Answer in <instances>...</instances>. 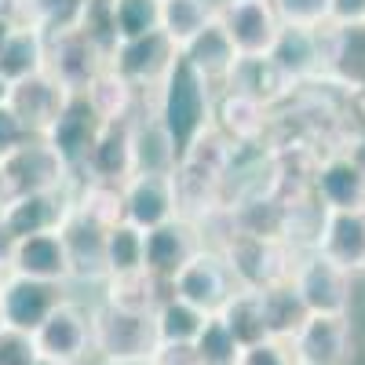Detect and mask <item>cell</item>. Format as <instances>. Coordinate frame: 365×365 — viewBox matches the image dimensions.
<instances>
[{
	"instance_id": "6da1fadb",
	"label": "cell",
	"mask_w": 365,
	"mask_h": 365,
	"mask_svg": "<svg viewBox=\"0 0 365 365\" xmlns=\"http://www.w3.org/2000/svg\"><path fill=\"white\" fill-rule=\"evenodd\" d=\"M230 165H234V143L216 125H208L187 150H182L175 168H172L179 216L197 223L212 208H220L227 179H230Z\"/></svg>"
},
{
	"instance_id": "7a4b0ae2",
	"label": "cell",
	"mask_w": 365,
	"mask_h": 365,
	"mask_svg": "<svg viewBox=\"0 0 365 365\" xmlns=\"http://www.w3.org/2000/svg\"><path fill=\"white\" fill-rule=\"evenodd\" d=\"M212 106H216V88H212L187 58H175L161 88L150 96V113L161 120L168 132L175 154H182L208 125H212Z\"/></svg>"
},
{
	"instance_id": "3957f363",
	"label": "cell",
	"mask_w": 365,
	"mask_h": 365,
	"mask_svg": "<svg viewBox=\"0 0 365 365\" xmlns=\"http://www.w3.org/2000/svg\"><path fill=\"white\" fill-rule=\"evenodd\" d=\"M220 256L234 285L249 292H267L274 285H285L299 259L282 237H259V234H230L220 245Z\"/></svg>"
},
{
	"instance_id": "277c9868",
	"label": "cell",
	"mask_w": 365,
	"mask_h": 365,
	"mask_svg": "<svg viewBox=\"0 0 365 365\" xmlns=\"http://www.w3.org/2000/svg\"><path fill=\"white\" fill-rule=\"evenodd\" d=\"M70 182L73 172L44 139H26L8 154H0V208L29 194L70 187Z\"/></svg>"
},
{
	"instance_id": "5b68a950",
	"label": "cell",
	"mask_w": 365,
	"mask_h": 365,
	"mask_svg": "<svg viewBox=\"0 0 365 365\" xmlns=\"http://www.w3.org/2000/svg\"><path fill=\"white\" fill-rule=\"evenodd\" d=\"M91 351H99L103 361H150L158 351L154 314L117 311L110 303L91 307Z\"/></svg>"
},
{
	"instance_id": "8992f818",
	"label": "cell",
	"mask_w": 365,
	"mask_h": 365,
	"mask_svg": "<svg viewBox=\"0 0 365 365\" xmlns=\"http://www.w3.org/2000/svg\"><path fill=\"white\" fill-rule=\"evenodd\" d=\"M289 285L296 289L307 314H347L351 311V274L318 252H303L296 259Z\"/></svg>"
},
{
	"instance_id": "52a82bcc",
	"label": "cell",
	"mask_w": 365,
	"mask_h": 365,
	"mask_svg": "<svg viewBox=\"0 0 365 365\" xmlns=\"http://www.w3.org/2000/svg\"><path fill=\"white\" fill-rule=\"evenodd\" d=\"M73 205H77L73 182L70 187H58V190L19 197L0 208V237L19 241V237H34V234H55V230H63Z\"/></svg>"
},
{
	"instance_id": "ba28073f",
	"label": "cell",
	"mask_w": 365,
	"mask_h": 365,
	"mask_svg": "<svg viewBox=\"0 0 365 365\" xmlns=\"http://www.w3.org/2000/svg\"><path fill=\"white\" fill-rule=\"evenodd\" d=\"M216 22L237 48V55H270L282 34V19L274 11V0H220Z\"/></svg>"
},
{
	"instance_id": "9c48e42d",
	"label": "cell",
	"mask_w": 365,
	"mask_h": 365,
	"mask_svg": "<svg viewBox=\"0 0 365 365\" xmlns=\"http://www.w3.org/2000/svg\"><path fill=\"white\" fill-rule=\"evenodd\" d=\"M106 51L96 37H88L84 29H66V34L48 37V73L63 84L70 96H84L96 73L106 66Z\"/></svg>"
},
{
	"instance_id": "30bf717a",
	"label": "cell",
	"mask_w": 365,
	"mask_h": 365,
	"mask_svg": "<svg viewBox=\"0 0 365 365\" xmlns=\"http://www.w3.org/2000/svg\"><path fill=\"white\" fill-rule=\"evenodd\" d=\"M175 58H179L175 44L161 34V29H154V34H146V37L113 44L106 63L125 77L135 91H150V96H154V91L161 88V81L168 77Z\"/></svg>"
},
{
	"instance_id": "8fae6325",
	"label": "cell",
	"mask_w": 365,
	"mask_h": 365,
	"mask_svg": "<svg viewBox=\"0 0 365 365\" xmlns=\"http://www.w3.org/2000/svg\"><path fill=\"white\" fill-rule=\"evenodd\" d=\"M66 299V285H51V282H34L22 274H0V318L8 329L19 332H37L48 314Z\"/></svg>"
},
{
	"instance_id": "7c38bea8",
	"label": "cell",
	"mask_w": 365,
	"mask_h": 365,
	"mask_svg": "<svg viewBox=\"0 0 365 365\" xmlns=\"http://www.w3.org/2000/svg\"><path fill=\"white\" fill-rule=\"evenodd\" d=\"M37 354L55 365H81L91 351V314L73 299H63L34 332Z\"/></svg>"
},
{
	"instance_id": "4fadbf2b",
	"label": "cell",
	"mask_w": 365,
	"mask_h": 365,
	"mask_svg": "<svg viewBox=\"0 0 365 365\" xmlns=\"http://www.w3.org/2000/svg\"><path fill=\"white\" fill-rule=\"evenodd\" d=\"M168 289H172V296L187 299L190 307H197L205 314H216L234 296L237 285H234L230 270H227V263L216 249H197L194 259L168 282Z\"/></svg>"
},
{
	"instance_id": "5bb4252c",
	"label": "cell",
	"mask_w": 365,
	"mask_h": 365,
	"mask_svg": "<svg viewBox=\"0 0 365 365\" xmlns=\"http://www.w3.org/2000/svg\"><path fill=\"white\" fill-rule=\"evenodd\" d=\"M296 365H351L354 336L347 314H307L299 332L289 340Z\"/></svg>"
},
{
	"instance_id": "9a60e30c",
	"label": "cell",
	"mask_w": 365,
	"mask_h": 365,
	"mask_svg": "<svg viewBox=\"0 0 365 365\" xmlns=\"http://www.w3.org/2000/svg\"><path fill=\"white\" fill-rule=\"evenodd\" d=\"M197 249H205L197 223L187 216H175V220L143 234V270H150L165 285L194 259Z\"/></svg>"
},
{
	"instance_id": "2e32d148",
	"label": "cell",
	"mask_w": 365,
	"mask_h": 365,
	"mask_svg": "<svg viewBox=\"0 0 365 365\" xmlns=\"http://www.w3.org/2000/svg\"><path fill=\"white\" fill-rule=\"evenodd\" d=\"M4 103L19 117V125L26 128L29 139H44L48 128L58 120V113H63V106L70 103V91L44 70V73L29 77V81L11 84Z\"/></svg>"
},
{
	"instance_id": "e0dca14e",
	"label": "cell",
	"mask_w": 365,
	"mask_h": 365,
	"mask_svg": "<svg viewBox=\"0 0 365 365\" xmlns=\"http://www.w3.org/2000/svg\"><path fill=\"white\" fill-rule=\"evenodd\" d=\"M135 175V117L110 120L99 128L96 146L84 161V175L91 182H110V187H125Z\"/></svg>"
},
{
	"instance_id": "ac0fdd59",
	"label": "cell",
	"mask_w": 365,
	"mask_h": 365,
	"mask_svg": "<svg viewBox=\"0 0 365 365\" xmlns=\"http://www.w3.org/2000/svg\"><path fill=\"white\" fill-rule=\"evenodd\" d=\"M99 128H103V120L96 117V110L88 106L84 96H70V103L63 106L58 120L48 128L44 143L55 150L58 158H63V165L73 172V179L84 175V161L91 154V146H96Z\"/></svg>"
},
{
	"instance_id": "d6986e66",
	"label": "cell",
	"mask_w": 365,
	"mask_h": 365,
	"mask_svg": "<svg viewBox=\"0 0 365 365\" xmlns=\"http://www.w3.org/2000/svg\"><path fill=\"white\" fill-rule=\"evenodd\" d=\"M4 270L8 274H22V278H34V282H51V285L73 282L70 256H66V245H63V234L58 230L8 241Z\"/></svg>"
},
{
	"instance_id": "ffe728a7",
	"label": "cell",
	"mask_w": 365,
	"mask_h": 365,
	"mask_svg": "<svg viewBox=\"0 0 365 365\" xmlns=\"http://www.w3.org/2000/svg\"><path fill=\"white\" fill-rule=\"evenodd\" d=\"M120 201H125V223L139 227L143 234L179 216L172 175H161V172H135L120 187Z\"/></svg>"
},
{
	"instance_id": "44dd1931",
	"label": "cell",
	"mask_w": 365,
	"mask_h": 365,
	"mask_svg": "<svg viewBox=\"0 0 365 365\" xmlns=\"http://www.w3.org/2000/svg\"><path fill=\"white\" fill-rule=\"evenodd\" d=\"M311 194L318 197V205L325 212L365 208V175L344 150H332V154H322L318 165H314Z\"/></svg>"
},
{
	"instance_id": "7402d4cb",
	"label": "cell",
	"mask_w": 365,
	"mask_h": 365,
	"mask_svg": "<svg viewBox=\"0 0 365 365\" xmlns=\"http://www.w3.org/2000/svg\"><path fill=\"white\" fill-rule=\"evenodd\" d=\"M270 58H274V66L292 81V88L322 81L325 77V37H322V26L318 29L282 26L278 41H274V48H270Z\"/></svg>"
},
{
	"instance_id": "603a6c76",
	"label": "cell",
	"mask_w": 365,
	"mask_h": 365,
	"mask_svg": "<svg viewBox=\"0 0 365 365\" xmlns=\"http://www.w3.org/2000/svg\"><path fill=\"white\" fill-rule=\"evenodd\" d=\"M106 230L99 220L73 205V212L63 223V245L70 256V274L73 282H106Z\"/></svg>"
},
{
	"instance_id": "cb8c5ba5",
	"label": "cell",
	"mask_w": 365,
	"mask_h": 365,
	"mask_svg": "<svg viewBox=\"0 0 365 365\" xmlns=\"http://www.w3.org/2000/svg\"><path fill=\"white\" fill-rule=\"evenodd\" d=\"M314 252L325 256L329 263H336L340 270H347L351 278L365 274V208L325 212Z\"/></svg>"
},
{
	"instance_id": "d4e9b609",
	"label": "cell",
	"mask_w": 365,
	"mask_h": 365,
	"mask_svg": "<svg viewBox=\"0 0 365 365\" xmlns=\"http://www.w3.org/2000/svg\"><path fill=\"white\" fill-rule=\"evenodd\" d=\"M223 91H237V96H245V99L270 110L282 99H289L296 88L278 66H274L270 55H237V63H234Z\"/></svg>"
},
{
	"instance_id": "484cf974",
	"label": "cell",
	"mask_w": 365,
	"mask_h": 365,
	"mask_svg": "<svg viewBox=\"0 0 365 365\" xmlns=\"http://www.w3.org/2000/svg\"><path fill=\"white\" fill-rule=\"evenodd\" d=\"M212 125H216L234 146H263L270 132V110L237 96V91H220L212 106Z\"/></svg>"
},
{
	"instance_id": "4316f807",
	"label": "cell",
	"mask_w": 365,
	"mask_h": 365,
	"mask_svg": "<svg viewBox=\"0 0 365 365\" xmlns=\"http://www.w3.org/2000/svg\"><path fill=\"white\" fill-rule=\"evenodd\" d=\"M48 70V34L37 22H19L0 48V81L8 88Z\"/></svg>"
},
{
	"instance_id": "83f0119b",
	"label": "cell",
	"mask_w": 365,
	"mask_h": 365,
	"mask_svg": "<svg viewBox=\"0 0 365 365\" xmlns=\"http://www.w3.org/2000/svg\"><path fill=\"white\" fill-rule=\"evenodd\" d=\"M179 55L187 58V63L194 66V73H201L212 88H223L230 70H234V63H237V48L230 44V37L223 34V26L216 19H212Z\"/></svg>"
},
{
	"instance_id": "f1b7e54d",
	"label": "cell",
	"mask_w": 365,
	"mask_h": 365,
	"mask_svg": "<svg viewBox=\"0 0 365 365\" xmlns=\"http://www.w3.org/2000/svg\"><path fill=\"white\" fill-rule=\"evenodd\" d=\"M220 322L230 329V336L237 340V347H256L267 336V318H263V296L259 292H249V289H234V296L216 311Z\"/></svg>"
},
{
	"instance_id": "f546056e",
	"label": "cell",
	"mask_w": 365,
	"mask_h": 365,
	"mask_svg": "<svg viewBox=\"0 0 365 365\" xmlns=\"http://www.w3.org/2000/svg\"><path fill=\"white\" fill-rule=\"evenodd\" d=\"M84 99H88L91 110H96V117L103 120V125H110V120L132 117V110H135V88L106 63V66L96 73V81L88 84Z\"/></svg>"
},
{
	"instance_id": "4dcf8cb0",
	"label": "cell",
	"mask_w": 365,
	"mask_h": 365,
	"mask_svg": "<svg viewBox=\"0 0 365 365\" xmlns=\"http://www.w3.org/2000/svg\"><path fill=\"white\" fill-rule=\"evenodd\" d=\"M161 282L150 270H132V274H117L106 278V296L103 303L117 311H132V314H154L161 303Z\"/></svg>"
},
{
	"instance_id": "1f68e13d",
	"label": "cell",
	"mask_w": 365,
	"mask_h": 365,
	"mask_svg": "<svg viewBox=\"0 0 365 365\" xmlns=\"http://www.w3.org/2000/svg\"><path fill=\"white\" fill-rule=\"evenodd\" d=\"M208 314L190 307L187 299H179L172 292L161 296L158 311H154V329H158V347L161 344H194L201 336Z\"/></svg>"
},
{
	"instance_id": "d6a6232c",
	"label": "cell",
	"mask_w": 365,
	"mask_h": 365,
	"mask_svg": "<svg viewBox=\"0 0 365 365\" xmlns=\"http://www.w3.org/2000/svg\"><path fill=\"white\" fill-rule=\"evenodd\" d=\"M212 19H216L212 0H161V34L175 44V51L187 48Z\"/></svg>"
},
{
	"instance_id": "836d02e7",
	"label": "cell",
	"mask_w": 365,
	"mask_h": 365,
	"mask_svg": "<svg viewBox=\"0 0 365 365\" xmlns=\"http://www.w3.org/2000/svg\"><path fill=\"white\" fill-rule=\"evenodd\" d=\"M179 154L168 139V132L161 128V120L154 113H143L135 117V172H161V175H172Z\"/></svg>"
},
{
	"instance_id": "e575fe53",
	"label": "cell",
	"mask_w": 365,
	"mask_h": 365,
	"mask_svg": "<svg viewBox=\"0 0 365 365\" xmlns=\"http://www.w3.org/2000/svg\"><path fill=\"white\" fill-rule=\"evenodd\" d=\"M263 296V318H267V336L270 340H292L296 332H299V325L307 322V307L299 303V296H296V289L285 282V285H274V289H267V292H259Z\"/></svg>"
},
{
	"instance_id": "d590c367",
	"label": "cell",
	"mask_w": 365,
	"mask_h": 365,
	"mask_svg": "<svg viewBox=\"0 0 365 365\" xmlns=\"http://www.w3.org/2000/svg\"><path fill=\"white\" fill-rule=\"evenodd\" d=\"M113 41H135L161 29V0H106Z\"/></svg>"
},
{
	"instance_id": "8d00e7d4",
	"label": "cell",
	"mask_w": 365,
	"mask_h": 365,
	"mask_svg": "<svg viewBox=\"0 0 365 365\" xmlns=\"http://www.w3.org/2000/svg\"><path fill=\"white\" fill-rule=\"evenodd\" d=\"M143 270V230L120 220L106 230V278Z\"/></svg>"
},
{
	"instance_id": "74e56055",
	"label": "cell",
	"mask_w": 365,
	"mask_h": 365,
	"mask_svg": "<svg viewBox=\"0 0 365 365\" xmlns=\"http://www.w3.org/2000/svg\"><path fill=\"white\" fill-rule=\"evenodd\" d=\"M88 0H26V22H37L44 34H66L84 19Z\"/></svg>"
},
{
	"instance_id": "f35d334b",
	"label": "cell",
	"mask_w": 365,
	"mask_h": 365,
	"mask_svg": "<svg viewBox=\"0 0 365 365\" xmlns=\"http://www.w3.org/2000/svg\"><path fill=\"white\" fill-rule=\"evenodd\" d=\"M194 354H197V365H237L241 347L230 336V329L220 322V314H208L201 336L194 340Z\"/></svg>"
},
{
	"instance_id": "ab89813d",
	"label": "cell",
	"mask_w": 365,
	"mask_h": 365,
	"mask_svg": "<svg viewBox=\"0 0 365 365\" xmlns=\"http://www.w3.org/2000/svg\"><path fill=\"white\" fill-rule=\"evenodd\" d=\"M77 208L88 212L91 220H99L103 227H117L125 220V201H120V187H110V182H91L84 179L77 190Z\"/></svg>"
},
{
	"instance_id": "60d3db41",
	"label": "cell",
	"mask_w": 365,
	"mask_h": 365,
	"mask_svg": "<svg viewBox=\"0 0 365 365\" xmlns=\"http://www.w3.org/2000/svg\"><path fill=\"white\" fill-rule=\"evenodd\" d=\"M282 26H303V29H318L329 22V0H274Z\"/></svg>"
},
{
	"instance_id": "b9f144b4",
	"label": "cell",
	"mask_w": 365,
	"mask_h": 365,
	"mask_svg": "<svg viewBox=\"0 0 365 365\" xmlns=\"http://www.w3.org/2000/svg\"><path fill=\"white\" fill-rule=\"evenodd\" d=\"M37 344L34 332H19V329H0V365H37Z\"/></svg>"
},
{
	"instance_id": "7bdbcfd3",
	"label": "cell",
	"mask_w": 365,
	"mask_h": 365,
	"mask_svg": "<svg viewBox=\"0 0 365 365\" xmlns=\"http://www.w3.org/2000/svg\"><path fill=\"white\" fill-rule=\"evenodd\" d=\"M237 365H296V358H292V347L285 340H263L256 347L241 351Z\"/></svg>"
},
{
	"instance_id": "ee69618b",
	"label": "cell",
	"mask_w": 365,
	"mask_h": 365,
	"mask_svg": "<svg viewBox=\"0 0 365 365\" xmlns=\"http://www.w3.org/2000/svg\"><path fill=\"white\" fill-rule=\"evenodd\" d=\"M329 26H365V0H329Z\"/></svg>"
},
{
	"instance_id": "f6af8a7d",
	"label": "cell",
	"mask_w": 365,
	"mask_h": 365,
	"mask_svg": "<svg viewBox=\"0 0 365 365\" xmlns=\"http://www.w3.org/2000/svg\"><path fill=\"white\" fill-rule=\"evenodd\" d=\"M26 128L19 125V117L8 110V103H0V154H8V150H15L19 143H26Z\"/></svg>"
},
{
	"instance_id": "bcb514c9",
	"label": "cell",
	"mask_w": 365,
	"mask_h": 365,
	"mask_svg": "<svg viewBox=\"0 0 365 365\" xmlns=\"http://www.w3.org/2000/svg\"><path fill=\"white\" fill-rule=\"evenodd\" d=\"M150 365H197L194 344H161L150 358Z\"/></svg>"
},
{
	"instance_id": "7dc6e473",
	"label": "cell",
	"mask_w": 365,
	"mask_h": 365,
	"mask_svg": "<svg viewBox=\"0 0 365 365\" xmlns=\"http://www.w3.org/2000/svg\"><path fill=\"white\" fill-rule=\"evenodd\" d=\"M344 154L361 168V175H365V128H354L351 135H347V143H344Z\"/></svg>"
},
{
	"instance_id": "c3c4849f",
	"label": "cell",
	"mask_w": 365,
	"mask_h": 365,
	"mask_svg": "<svg viewBox=\"0 0 365 365\" xmlns=\"http://www.w3.org/2000/svg\"><path fill=\"white\" fill-rule=\"evenodd\" d=\"M19 22L15 19H8V15H0V48H4V41L11 37V29H15Z\"/></svg>"
},
{
	"instance_id": "681fc988",
	"label": "cell",
	"mask_w": 365,
	"mask_h": 365,
	"mask_svg": "<svg viewBox=\"0 0 365 365\" xmlns=\"http://www.w3.org/2000/svg\"><path fill=\"white\" fill-rule=\"evenodd\" d=\"M103 365H150V361H103Z\"/></svg>"
},
{
	"instance_id": "f907efd6",
	"label": "cell",
	"mask_w": 365,
	"mask_h": 365,
	"mask_svg": "<svg viewBox=\"0 0 365 365\" xmlns=\"http://www.w3.org/2000/svg\"><path fill=\"white\" fill-rule=\"evenodd\" d=\"M4 99H8V84H4V81H0V103H4Z\"/></svg>"
},
{
	"instance_id": "816d5d0a",
	"label": "cell",
	"mask_w": 365,
	"mask_h": 365,
	"mask_svg": "<svg viewBox=\"0 0 365 365\" xmlns=\"http://www.w3.org/2000/svg\"><path fill=\"white\" fill-rule=\"evenodd\" d=\"M37 365H55V361H44V358H41V361H37Z\"/></svg>"
},
{
	"instance_id": "f5cc1de1",
	"label": "cell",
	"mask_w": 365,
	"mask_h": 365,
	"mask_svg": "<svg viewBox=\"0 0 365 365\" xmlns=\"http://www.w3.org/2000/svg\"><path fill=\"white\" fill-rule=\"evenodd\" d=\"M0 329H4V318H0Z\"/></svg>"
}]
</instances>
